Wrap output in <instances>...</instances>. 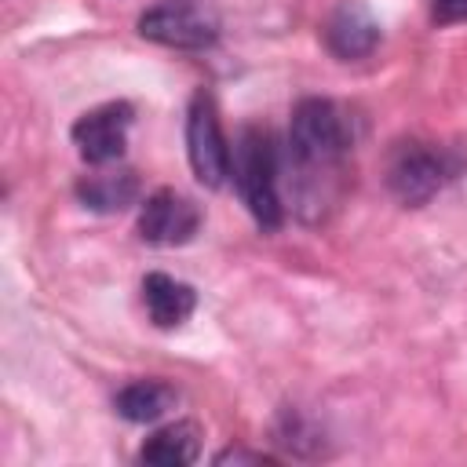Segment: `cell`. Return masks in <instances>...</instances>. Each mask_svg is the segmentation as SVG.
I'll return each mask as SVG.
<instances>
[{
  "mask_svg": "<svg viewBox=\"0 0 467 467\" xmlns=\"http://www.w3.org/2000/svg\"><path fill=\"white\" fill-rule=\"evenodd\" d=\"M350 135L339 106L332 99H303L288 124V157L299 175H317L339 168Z\"/></svg>",
  "mask_w": 467,
  "mask_h": 467,
  "instance_id": "6da1fadb",
  "label": "cell"
},
{
  "mask_svg": "<svg viewBox=\"0 0 467 467\" xmlns=\"http://www.w3.org/2000/svg\"><path fill=\"white\" fill-rule=\"evenodd\" d=\"M277 171H281V157H277L270 131L244 128L234 146V182L252 219L263 230H277L285 219L281 193H277Z\"/></svg>",
  "mask_w": 467,
  "mask_h": 467,
  "instance_id": "7a4b0ae2",
  "label": "cell"
},
{
  "mask_svg": "<svg viewBox=\"0 0 467 467\" xmlns=\"http://www.w3.org/2000/svg\"><path fill=\"white\" fill-rule=\"evenodd\" d=\"M139 33L175 51H204L219 40V18L204 0H157L139 15Z\"/></svg>",
  "mask_w": 467,
  "mask_h": 467,
  "instance_id": "3957f363",
  "label": "cell"
},
{
  "mask_svg": "<svg viewBox=\"0 0 467 467\" xmlns=\"http://www.w3.org/2000/svg\"><path fill=\"white\" fill-rule=\"evenodd\" d=\"M460 161L449 150H434L427 142H401L387 164V186L401 204H427L452 175Z\"/></svg>",
  "mask_w": 467,
  "mask_h": 467,
  "instance_id": "277c9868",
  "label": "cell"
},
{
  "mask_svg": "<svg viewBox=\"0 0 467 467\" xmlns=\"http://www.w3.org/2000/svg\"><path fill=\"white\" fill-rule=\"evenodd\" d=\"M186 153H190V168L204 186H223L226 175L234 171V153L230 142L219 128V113L212 95L197 91L186 113Z\"/></svg>",
  "mask_w": 467,
  "mask_h": 467,
  "instance_id": "5b68a950",
  "label": "cell"
},
{
  "mask_svg": "<svg viewBox=\"0 0 467 467\" xmlns=\"http://www.w3.org/2000/svg\"><path fill=\"white\" fill-rule=\"evenodd\" d=\"M128 128H131V106L128 102H102L88 109L73 124V142L88 164H117L124 146H128Z\"/></svg>",
  "mask_w": 467,
  "mask_h": 467,
  "instance_id": "8992f818",
  "label": "cell"
},
{
  "mask_svg": "<svg viewBox=\"0 0 467 467\" xmlns=\"http://www.w3.org/2000/svg\"><path fill=\"white\" fill-rule=\"evenodd\" d=\"M197 226H201L197 204L175 190H157L139 208V237L146 244H161V248L186 244L197 234Z\"/></svg>",
  "mask_w": 467,
  "mask_h": 467,
  "instance_id": "52a82bcc",
  "label": "cell"
},
{
  "mask_svg": "<svg viewBox=\"0 0 467 467\" xmlns=\"http://www.w3.org/2000/svg\"><path fill=\"white\" fill-rule=\"evenodd\" d=\"M325 44H328L332 55H339L347 62L365 58L379 44V26L372 22V15L361 4H343L325 26Z\"/></svg>",
  "mask_w": 467,
  "mask_h": 467,
  "instance_id": "ba28073f",
  "label": "cell"
},
{
  "mask_svg": "<svg viewBox=\"0 0 467 467\" xmlns=\"http://www.w3.org/2000/svg\"><path fill=\"white\" fill-rule=\"evenodd\" d=\"M77 197L84 208H95V212H124L128 204L139 201V175L131 168L99 164V171L77 182Z\"/></svg>",
  "mask_w": 467,
  "mask_h": 467,
  "instance_id": "9c48e42d",
  "label": "cell"
},
{
  "mask_svg": "<svg viewBox=\"0 0 467 467\" xmlns=\"http://www.w3.org/2000/svg\"><path fill=\"white\" fill-rule=\"evenodd\" d=\"M142 303H146V314L157 328H179L193 314L197 296L186 281H175L168 274H146L142 277Z\"/></svg>",
  "mask_w": 467,
  "mask_h": 467,
  "instance_id": "30bf717a",
  "label": "cell"
},
{
  "mask_svg": "<svg viewBox=\"0 0 467 467\" xmlns=\"http://www.w3.org/2000/svg\"><path fill=\"white\" fill-rule=\"evenodd\" d=\"M197 456H201V427L193 420L164 423L139 449V460L142 463H153V467H186Z\"/></svg>",
  "mask_w": 467,
  "mask_h": 467,
  "instance_id": "8fae6325",
  "label": "cell"
},
{
  "mask_svg": "<svg viewBox=\"0 0 467 467\" xmlns=\"http://www.w3.org/2000/svg\"><path fill=\"white\" fill-rule=\"evenodd\" d=\"M175 401H179L175 387H168V383H161V379H135V383H128V387L113 398L117 412H120L124 420H131V423H153V420H161L168 409H175Z\"/></svg>",
  "mask_w": 467,
  "mask_h": 467,
  "instance_id": "7c38bea8",
  "label": "cell"
},
{
  "mask_svg": "<svg viewBox=\"0 0 467 467\" xmlns=\"http://www.w3.org/2000/svg\"><path fill=\"white\" fill-rule=\"evenodd\" d=\"M431 15H434V22H441V26L467 22V0H431Z\"/></svg>",
  "mask_w": 467,
  "mask_h": 467,
  "instance_id": "4fadbf2b",
  "label": "cell"
},
{
  "mask_svg": "<svg viewBox=\"0 0 467 467\" xmlns=\"http://www.w3.org/2000/svg\"><path fill=\"white\" fill-rule=\"evenodd\" d=\"M215 463H219V467H223V463H270V456L248 452V449H223V452L215 456Z\"/></svg>",
  "mask_w": 467,
  "mask_h": 467,
  "instance_id": "5bb4252c",
  "label": "cell"
}]
</instances>
